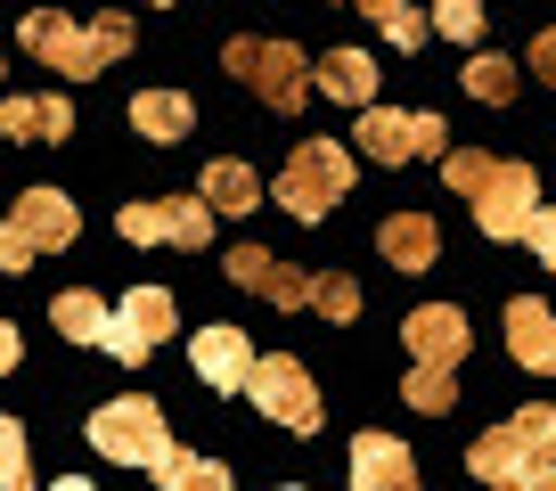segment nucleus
Instances as JSON below:
<instances>
[{"label":"nucleus","instance_id":"4be33fe9","mask_svg":"<svg viewBox=\"0 0 556 491\" xmlns=\"http://www.w3.org/2000/svg\"><path fill=\"white\" fill-rule=\"evenodd\" d=\"M148 475H156L164 491H229V467H222V458H197V451H180V442H173Z\"/></svg>","mask_w":556,"mask_h":491},{"label":"nucleus","instance_id":"58836bf2","mask_svg":"<svg viewBox=\"0 0 556 491\" xmlns=\"http://www.w3.org/2000/svg\"><path fill=\"white\" fill-rule=\"evenodd\" d=\"M548 458H556V451H548Z\"/></svg>","mask_w":556,"mask_h":491},{"label":"nucleus","instance_id":"f3484780","mask_svg":"<svg viewBox=\"0 0 556 491\" xmlns=\"http://www.w3.org/2000/svg\"><path fill=\"white\" fill-rule=\"evenodd\" d=\"M377 58H368V50H328V58H319V66H312V90H328V99L336 106H377Z\"/></svg>","mask_w":556,"mask_h":491},{"label":"nucleus","instance_id":"6e6552de","mask_svg":"<svg viewBox=\"0 0 556 491\" xmlns=\"http://www.w3.org/2000/svg\"><path fill=\"white\" fill-rule=\"evenodd\" d=\"M164 336H173V295H164V287H131V295L106 312V336H99V344L115 352V361H148Z\"/></svg>","mask_w":556,"mask_h":491},{"label":"nucleus","instance_id":"4c0bfd02","mask_svg":"<svg viewBox=\"0 0 556 491\" xmlns=\"http://www.w3.org/2000/svg\"><path fill=\"white\" fill-rule=\"evenodd\" d=\"M0 74H9V66H0Z\"/></svg>","mask_w":556,"mask_h":491},{"label":"nucleus","instance_id":"c9c22d12","mask_svg":"<svg viewBox=\"0 0 556 491\" xmlns=\"http://www.w3.org/2000/svg\"><path fill=\"white\" fill-rule=\"evenodd\" d=\"M50 491H90V483H83V475H66V483H50Z\"/></svg>","mask_w":556,"mask_h":491},{"label":"nucleus","instance_id":"4468645a","mask_svg":"<svg viewBox=\"0 0 556 491\" xmlns=\"http://www.w3.org/2000/svg\"><path fill=\"white\" fill-rule=\"evenodd\" d=\"M401 336H409V361H426V368H458V361H467V319H458L451 303L409 312V319H401Z\"/></svg>","mask_w":556,"mask_h":491},{"label":"nucleus","instance_id":"2f4dec72","mask_svg":"<svg viewBox=\"0 0 556 491\" xmlns=\"http://www.w3.org/2000/svg\"><path fill=\"white\" fill-rule=\"evenodd\" d=\"M0 270H34V238L17 222H0Z\"/></svg>","mask_w":556,"mask_h":491},{"label":"nucleus","instance_id":"9d476101","mask_svg":"<svg viewBox=\"0 0 556 491\" xmlns=\"http://www.w3.org/2000/svg\"><path fill=\"white\" fill-rule=\"evenodd\" d=\"M245 393H254L262 410H270L278 426H295V435H319V393H312V377H303V361H254V377H245Z\"/></svg>","mask_w":556,"mask_h":491},{"label":"nucleus","instance_id":"cd10ccee","mask_svg":"<svg viewBox=\"0 0 556 491\" xmlns=\"http://www.w3.org/2000/svg\"><path fill=\"white\" fill-rule=\"evenodd\" d=\"M312 312H328L336 328H344V319L361 312V287H352L344 270H328V279H312Z\"/></svg>","mask_w":556,"mask_h":491},{"label":"nucleus","instance_id":"f257e3e1","mask_svg":"<svg viewBox=\"0 0 556 491\" xmlns=\"http://www.w3.org/2000/svg\"><path fill=\"white\" fill-rule=\"evenodd\" d=\"M442 180L475 205V229H483L491 246H516L523 229H532V213H540V173H532V164L483 156V148H475V156L451 148V156H442Z\"/></svg>","mask_w":556,"mask_h":491},{"label":"nucleus","instance_id":"c85d7f7f","mask_svg":"<svg viewBox=\"0 0 556 491\" xmlns=\"http://www.w3.org/2000/svg\"><path fill=\"white\" fill-rule=\"evenodd\" d=\"M434 34H451V41H467V50H475V41H483V0H442Z\"/></svg>","mask_w":556,"mask_h":491},{"label":"nucleus","instance_id":"ddd939ff","mask_svg":"<svg viewBox=\"0 0 556 491\" xmlns=\"http://www.w3.org/2000/svg\"><path fill=\"white\" fill-rule=\"evenodd\" d=\"M9 222L34 238V254H66V246L83 238V213H74V197H66V189H25Z\"/></svg>","mask_w":556,"mask_h":491},{"label":"nucleus","instance_id":"dca6fc26","mask_svg":"<svg viewBox=\"0 0 556 491\" xmlns=\"http://www.w3.org/2000/svg\"><path fill=\"white\" fill-rule=\"evenodd\" d=\"M352 491H417V458L393 435H361L352 442Z\"/></svg>","mask_w":556,"mask_h":491},{"label":"nucleus","instance_id":"72a5a7b5","mask_svg":"<svg viewBox=\"0 0 556 491\" xmlns=\"http://www.w3.org/2000/svg\"><path fill=\"white\" fill-rule=\"evenodd\" d=\"M523 66H532L540 83L556 90V25H548V34H532V58H523Z\"/></svg>","mask_w":556,"mask_h":491},{"label":"nucleus","instance_id":"39448f33","mask_svg":"<svg viewBox=\"0 0 556 491\" xmlns=\"http://www.w3.org/2000/svg\"><path fill=\"white\" fill-rule=\"evenodd\" d=\"M361 156L377 164H409V156H451V131L442 115H401V106H361Z\"/></svg>","mask_w":556,"mask_h":491},{"label":"nucleus","instance_id":"412c9836","mask_svg":"<svg viewBox=\"0 0 556 491\" xmlns=\"http://www.w3.org/2000/svg\"><path fill=\"white\" fill-rule=\"evenodd\" d=\"M131 123H139V131H148L156 148H173L180 131L197 123V106L180 99V90H139V99H131Z\"/></svg>","mask_w":556,"mask_h":491},{"label":"nucleus","instance_id":"6ab92c4d","mask_svg":"<svg viewBox=\"0 0 556 491\" xmlns=\"http://www.w3.org/2000/svg\"><path fill=\"white\" fill-rule=\"evenodd\" d=\"M0 131H9V140H66L74 106L66 99H0Z\"/></svg>","mask_w":556,"mask_h":491},{"label":"nucleus","instance_id":"f704fd0d","mask_svg":"<svg viewBox=\"0 0 556 491\" xmlns=\"http://www.w3.org/2000/svg\"><path fill=\"white\" fill-rule=\"evenodd\" d=\"M25 361V344H17V328H9V319H0V377H9V368Z\"/></svg>","mask_w":556,"mask_h":491},{"label":"nucleus","instance_id":"2eb2a0df","mask_svg":"<svg viewBox=\"0 0 556 491\" xmlns=\"http://www.w3.org/2000/svg\"><path fill=\"white\" fill-rule=\"evenodd\" d=\"M507 352H516L523 368H540V377H556V312L540 295L507 303Z\"/></svg>","mask_w":556,"mask_h":491},{"label":"nucleus","instance_id":"a211bd4d","mask_svg":"<svg viewBox=\"0 0 556 491\" xmlns=\"http://www.w3.org/2000/svg\"><path fill=\"white\" fill-rule=\"evenodd\" d=\"M377 246H384V263H393V270H434L442 229L426 222V213H393V222L377 229Z\"/></svg>","mask_w":556,"mask_h":491},{"label":"nucleus","instance_id":"c756f323","mask_svg":"<svg viewBox=\"0 0 556 491\" xmlns=\"http://www.w3.org/2000/svg\"><path fill=\"white\" fill-rule=\"evenodd\" d=\"M90 50H99V74L115 66L123 50H131V17L123 9H106V17H90Z\"/></svg>","mask_w":556,"mask_h":491},{"label":"nucleus","instance_id":"aec40b11","mask_svg":"<svg viewBox=\"0 0 556 491\" xmlns=\"http://www.w3.org/2000/svg\"><path fill=\"white\" fill-rule=\"evenodd\" d=\"M197 197H205L213 213H254V205H262V180H254V164L222 156V164H205V180H197Z\"/></svg>","mask_w":556,"mask_h":491},{"label":"nucleus","instance_id":"1a4fd4ad","mask_svg":"<svg viewBox=\"0 0 556 491\" xmlns=\"http://www.w3.org/2000/svg\"><path fill=\"white\" fill-rule=\"evenodd\" d=\"M17 41L41 58V66H58L66 83H90V74H99V50H90V25H74L66 9H34V17L17 25Z\"/></svg>","mask_w":556,"mask_h":491},{"label":"nucleus","instance_id":"20e7f679","mask_svg":"<svg viewBox=\"0 0 556 491\" xmlns=\"http://www.w3.org/2000/svg\"><path fill=\"white\" fill-rule=\"evenodd\" d=\"M90 451H99V458H123V467H156V458L173 451L164 410L148 402V393H123V402L90 410Z\"/></svg>","mask_w":556,"mask_h":491},{"label":"nucleus","instance_id":"e433bc0d","mask_svg":"<svg viewBox=\"0 0 556 491\" xmlns=\"http://www.w3.org/2000/svg\"><path fill=\"white\" fill-rule=\"evenodd\" d=\"M287 491H303V483H287Z\"/></svg>","mask_w":556,"mask_h":491},{"label":"nucleus","instance_id":"473e14b6","mask_svg":"<svg viewBox=\"0 0 556 491\" xmlns=\"http://www.w3.org/2000/svg\"><path fill=\"white\" fill-rule=\"evenodd\" d=\"M523 246H532L540 263H548V270H556V213H548V205H540V213H532V229H523Z\"/></svg>","mask_w":556,"mask_h":491},{"label":"nucleus","instance_id":"0eeeda50","mask_svg":"<svg viewBox=\"0 0 556 491\" xmlns=\"http://www.w3.org/2000/svg\"><path fill=\"white\" fill-rule=\"evenodd\" d=\"M123 238L131 246H205L213 238V205L205 197H148V205H123Z\"/></svg>","mask_w":556,"mask_h":491},{"label":"nucleus","instance_id":"7c9ffc66","mask_svg":"<svg viewBox=\"0 0 556 491\" xmlns=\"http://www.w3.org/2000/svg\"><path fill=\"white\" fill-rule=\"evenodd\" d=\"M507 426H516V435H523V442H540V451H556V410H548V402H532V410H516V418H507Z\"/></svg>","mask_w":556,"mask_h":491},{"label":"nucleus","instance_id":"5701e85b","mask_svg":"<svg viewBox=\"0 0 556 491\" xmlns=\"http://www.w3.org/2000/svg\"><path fill=\"white\" fill-rule=\"evenodd\" d=\"M352 9H361V17H368V25H377V34H384V41H393V50H417V41L434 34V25L417 17L409 0H352Z\"/></svg>","mask_w":556,"mask_h":491},{"label":"nucleus","instance_id":"423d86ee","mask_svg":"<svg viewBox=\"0 0 556 491\" xmlns=\"http://www.w3.org/2000/svg\"><path fill=\"white\" fill-rule=\"evenodd\" d=\"M467 467L483 475V483H500V491H556V458L540 451V442H523L516 426H491L467 451Z\"/></svg>","mask_w":556,"mask_h":491},{"label":"nucleus","instance_id":"7ed1b4c3","mask_svg":"<svg viewBox=\"0 0 556 491\" xmlns=\"http://www.w3.org/2000/svg\"><path fill=\"white\" fill-rule=\"evenodd\" d=\"M344 197H352V156H344V140H303L295 156H287V173H278V205L295 213V222H328Z\"/></svg>","mask_w":556,"mask_h":491},{"label":"nucleus","instance_id":"f03ea898","mask_svg":"<svg viewBox=\"0 0 556 491\" xmlns=\"http://www.w3.org/2000/svg\"><path fill=\"white\" fill-rule=\"evenodd\" d=\"M222 66L238 74L262 106H278V115H303V99H312V58H303L295 41H254V34H238V41L222 50Z\"/></svg>","mask_w":556,"mask_h":491},{"label":"nucleus","instance_id":"a878e982","mask_svg":"<svg viewBox=\"0 0 556 491\" xmlns=\"http://www.w3.org/2000/svg\"><path fill=\"white\" fill-rule=\"evenodd\" d=\"M401 393H409V402L426 410V418H442V410L458 402V377H451V368H426V361H409V386H401Z\"/></svg>","mask_w":556,"mask_h":491},{"label":"nucleus","instance_id":"9b49d317","mask_svg":"<svg viewBox=\"0 0 556 491\" xmlns=\"http://www.w3.org/2000/svg\"><path fill=\"white\" fill-rule=\"evenodd\" d=\"M229 279L245 287V295H262V303H278V312H303V303H312V270H295V263H278L270 246H238V254H229Z\"/></svg>","mask_w":556,"mask_h":491},{"label":"nucleus","instance_id":"f8f14e48","mask_svg":"<svg viewBox=\"0 0 556 491\" xmlns=\"http://www.w3.org/2000/svg\"><path fill=\"white\" fill-rule=\"evenodd\" d=\"M189 361H197V377H205L213 393H245V377H254V361H262V352L245 344V328H229V319H213V328H197Z\"/></svg>","mask_w":556,"mask_h":491},{"label":"nucleus","instance_id":"bb28decb","mask_svg":"<svg viewBox=\"0 0 556 491\" xmlns=\"http://www.w3.org/2000/svg\"><path fill=\"white\" fill-rule=\"evenodd\" d=\"M0 491H34V458H25L17 418H0Z\"/></svg>","mask_w":556,"mask_h":491},{"label":"nucleus","instance_id":"b1692460","mask_svg":"<svg viewBox=\"0 0 556 491\" xmlns=\"http://www.w3.org/2000/svg\"><path fill=\"white\" fill-rule=\"evenodd\" d=\"M467 90H475L483 106H507V99H516V58L475 50V58H467Z\"/></svg>","mask_w":556,"mask_h":491},{"label":"nucleus","instance_id":"393cba45","mask_svg":"<svg viewBox=\"0 0 556 491\" xmlns=\"http://www.w3.org/2000/svg\"><path fill=\"white\" fill-rule=\"evenodd\" d=\"M50 319H58V328L74 336V344H99V336H106V303L90 295V287H74V295H58V303H50Z\"/></svg>","mask_w":556,"mask_h":491}]
</instances>
